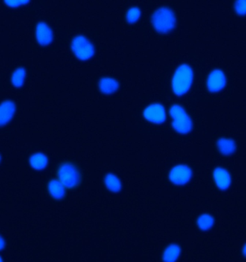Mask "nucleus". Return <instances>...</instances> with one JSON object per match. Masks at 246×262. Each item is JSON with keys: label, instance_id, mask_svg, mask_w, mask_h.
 Returning a JSON list of instances; mask_svg holds the SVG:
<instances>
[{"label": "nucleus", "instance_id": "f257e3e1", "mask_svg": "<svg viewBox=\"0 0 246 262\" xmlns=\"http://www.w3.org/2000/svg\"><path fill=\"white\" fill-rule=\"evenodd\" d=\"M194 73L190 66L182 65L176 70L172 79V89L178 96L188 92L192 85Z\"/></svg>", "mask_w": 246, "mask_h": 262}, {"label": "nucleus", "instance_id": "f03ea898", "mask_svg": "<svg viewBox=\"0 0 246 262\" xmlns=\"http://www.w3.org/2000/svg\"><path fill=\"white\" fill-rule=\"evenodd\" d=\"M152 25L159 33H169L176 25V17L174 12L168 7H161L152 16Z\"/></svg>", "mask_w": 246, "mask_h": 262}, {"label": "nucleus", "instance_id": "7ed1b4c3", "mask_svg": "<svg viewBox=\"0 0 246 262\" xmlns=\"http://www.w3.org/2000/svg\"><path fill=\"white\" fill-rule=\"evenodd\" d=\"M174 130L181 134L189 133L192 130L193 124L190 117L185 109L179 105H174L170 109Z\"/></svg>", "mask_w": 246, "mask_h": 262}, {"label": "nucleus", "instance_id": "20e7f679", "mask_svg": "<svg viewBox=\"0 0 246 262\" xmlns=\"http://www.w3.org/2000/svg\"><path fill=\"white\" fill-rule=\"evenodd\" d=\"M59 181L67 188H74L81 180L80 172L73 164L69 163L62 164L58 172Z\"/></svg>", "mask_w": 246, "mask_h": 262}, {"label": "nucleus", "instance_id": "39448f33", "mask_svg": "<svg viewBox=\"0 0 246 262\" xmlns=\"http://www.w3.org/2000/svg\"><path fill=\"white\" fill-rule=\"evenodd\" d=\"M71 50L79 59L86 61L91 59L95 53V48L92 43L86 37L77 36L71 42Z\"/></svg>", "mask_w": 246, "mask_h": 262}, {"label": "nucleus", "instance_id": "423d86ee", "mask_svg": "<svg viewBox=\"0 0 246 262\" xmlns=\"http://www.w3.org/2000/svg\"><path fill=\"white\" fill-rule=\"evenodd\" d=\"M192 172L188 166L180 164L176 166L171 170L169 179L173 184L177 185H184L190 181Z\"/></svg>", "mask_w": 246, "mask_h": 262}, {"label": "nucleus", "instance_id": "0eeeda50", "mask_svg": "<svg viewBox=\"0 0 246 262\" xmlns=\"http://www.w3.org/2000/svg\"><path fill=\"white\" fill-rule=\"evenodd\" d=\"M227 83L226 74L222 70L215 69L208 76L206 87L210 92H219L223 90Z\"/></svg>", "mask_w": 246, "mask_h": 262}, {"label": "nucleus", "instance_id": "6e6552de", "mask_svg": "<svg viewBox=\"0 0 246 262\" xmlns=\"http://www.w3.org/2000/svg\"><path fill=\"white\" fill-rule=\"evenodd\" d=\"M144 118L150 123L161 124L166 118L165 108L159 103L148 105L144 112Z\"/></svg>", "mask_w": 246, "mask_h": 262}, {"label": "nucleus", "instance_id": "1a4fd4ad", "mask_svg": "<svg viewBox=\"0 0 246 262\" xmlns=\"http://www.w3.org/2000/svg\"><path fill=\"white\" fill-rule=\"evenodd\" d=\"M36 36L38 43L42 46L51 44L54 39L51 27L44 22H39L36 26Z\"/></svg>", "mask_w": 246, "mask_h": 262}, {"label": "nucleus", "instance_id": "9d476101", "mask_svg": "<svg viewBox=\"0 0 246 262\" xmlns=\"http://www.w3.org/2000/svg\"><path fill=\"white\" fill-rule=\"evenodd\" d=\"M16 111V105L11 100H5L0 104V127L6 126L12 119Z\"/></svg>", "mask_w": 246, "mask_h": 262}, {"label": "nucleus", "instance_id": "9b49d317", "mask_svg": "<svg viewBox=\"0 0 246 262\" xmlns=\"http://www.w3.org/2000/svg\"><path fill=\"white\" fill-rule=\"evenodd\" d=\"M215 184L220 190H227L231 185V176L228 171L222 167H218L213 172Z\"/></svg>", "mask_w": 246, "mask_h": 262}, {"label": "nucleus", "instance_id": "f8f14e48", "mask_svg": "<svg viewBox=\"0 0 246 262\" xmlns=\"http://www.w3.org/2000/svg\"><path fill=\"white\" fill-rule=\"evenodd\" d=\"M217 147L224 156H231L236 151V144L230 138H220L217 142Z\"/></svg>", "mask_w": 246, "mask_h": 262}, {"label": "nucleus", "instance_id": "ddd939ff", "mask_svg": "<svg viewBox=\"0 0 246 262\" xmlns=\"http://www.w3.org/2000/svg\"><path fill=\"white\" fill-rule=\"evenodd\" d=\"M119 87L118 81L110 77H104L99 82V88L102 92L106 94H113Z\"/></svg>", "mask_w": 246, "mask_h": 262}, {"label": "nucleus", "instance_id": "4468645a", "mask_svg": "<svg viewBox=\"0 0 246 262\" xmlns=\"http://www.w3.org/2000/svg\"><path fill=\"white\" fill-rule=\"evenodd\" d=\"M48 190L51 196L55 199H62L65 196L64 185L60 181L56 180V179L50 182L48 184Z\"/></svg>", "mask_w": 246, "mask_h": 262}, {"label": "nucleus", "instance_id": "2eb2a0df", "mask_svg": "<svg viewBox=\"0 0 246 262\" xmlns=\"http://www.w3.org/2000/svg\"><path fill=\"white\" fill-rule=\"evenodd\" d=\"M30 164L34 170H43L48 164V158L43 153H35L30 158Z\"/></svg>", "mask_w": 246, "mask_h": 262}, {"label": "nucleus", "instance_id": "dca6fc26", "mask_svg": "<svg viewBox=\"0 0 246 262\" xmlns=\"http://www.w3.org/2000/svg\"><path fill=\"white\" fill-rule=\"evenodd\" d=\"M104 184L106 187L113 193H118L122 189L121 180L113 174H107L104 177Z\"/></svg>", "mask_w": 246, "mask_h": 262}, {"label": "nucleus", "instance_id": "f3484780", "mask_svg": "<svg viewBox=\"0 0 246 262\" xmlns=\"http://www.w3.org/2000/svg\"><path fill=\"white\" fill-rule=\"evenodd\" d=\"M26 78V70L22 67L17 68L11 77L12 85L15 87L20 88L24 85Z\"/></svg>", "mask_w": 246, "mask_h": 262}, {"label": "nucleus", "instance_id": "a211bd4d", "mask_svg": "<svg viewBox=\"0 0 246 262\" xmlns=\"http://www.w3.org/2000/svg\"><path fill=\"white\" fill-rule=\"evenodd\" d=\"M181 249L177 244H171L164 251L163 260L165 262H174L179 258Z\"/></svg>", "mask_w": 246, "mask_h": 262}, {"label": "nucleus", "instance_id": "6ab92c4d", "mask_svg": "<svg viewBox=\"0 0 246 262\" xmlns=\"http://www.w3.org/2000/svg\"><path fill=\"white\" fill-rule=\"evenodd\" d=\"M215 219L213 216L209 214H203L199 217L197 220V225L202 231H206L212 228Z\"/></svg>", "mask_w": 246, "mask_h": 262}, {"label": "nucleus", "instance_id": "aec40b11", "mask_svg": "<svg viewBox=\"0 0 246 262\" xmlns=\"http://www.w3.org/2000/svg\"><path fill=\"white\" fill-rule=\"evenodd\" d=\"M141 11L138 7H131L126 14V20L130 24L135 23L141 18Z\"/></svg>", "mask_w": 246, "mask_h": 262}, {"label": "nucleus", "instance_id": "412c9836", "mask_svg": "<svg viewBox=\"0 0 246 262\" xmlns=\"http://www.w3.org/2000/svg\"><path fill=\"white\" fill-rule=\"evenodd\" d=\"M233 7L237 15L239 16H246V0H235Z\"/></svg>", "mask_w": 246, "mask_h": 262}, {"label": "nucleus", "instance_id": "4be33fe9", "mask_svg": "<svg viewBox=\"0 0 246 262\" xmlns=\"http://www.w3.org/2000/svg\"><path fill=\"white\" fill-rule=\"evenodd\" d=\"M30 1V0H4V4L9 7H20L22 5H25Z\"/></svg>", "mask_w": 246, "mask_h": 262}, {"label": "nucleus", "instance_id": "5701e85b", "mask_svg": "<svg viewBox=\"0 0 246 262\" xmlns=\"http://www.w3.org/2000/svg\"><path fill=\"white\" fill-rule=\"evenodd\" d=\"M4 245H5V243H4V239L0 236V251L4 249Z\"/></svg>", "mask_w": 246, "mask_h": 262}, {"label": "nucleus", "instance_id": "b1692460", "mask_svg": "<svg viewBox=\"0 0 246 262\" xmlns=\"http://www.w3.org/2000/svg\"><path fill=\"white\" fill-rule=\"evenodd\" d=\"M243 253H244V256L246 257V243L244 246V249H243Z\"/></svg>", "mask_w": 246, "mask_h": 262}, {"label": "nucleus", "instance_id": "393cba45", "mask_svg": "<svg viewBox=\"0 0 246 262\" xmlns=\"http://www.w3.org/2000/svg\"><path fill=\"white\" fill-rule=\"evenodd\" d=\"M1 261H2V260H1V257H0V262H1Z\"/></svg>", "mask_w": 246, "mask_h": 262}, {"label": "nucleus", "instance_id": "a878e982", "mask_svg": "<svg viewBox=\"0 0 246 262\" xmlns=\"http://www.w3.org/2000/svg\"><path fill=\"white\" fill-rule=\"evenodd\" d=\"M0 160H1V156H0Z\"/></svg>", "mask_w": 246, "mask_h": 262}]
</instances>
